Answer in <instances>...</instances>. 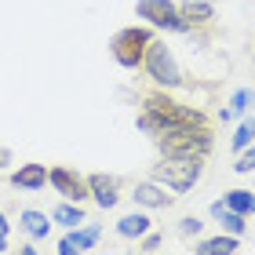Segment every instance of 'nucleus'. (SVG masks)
Wrapping results in <instances>:
<instances>
[{
  "instance_id": "1",
  "label": "nucleus",
  "mask_w": 255,
  "mask_h": 255,
  "mask_svg": "<svg viewBox=\"0 0 255 255\" xmlns=\"http://www.w3.org/2000/svg\"><path fill=\"white\" fill-rule=\"evenodd\" d=\"M138 128L149 135H171V131H182V128H208V117L197 106H182L179 99L164 95V91H153V95L142 99Z\"/></svg>"
},
{
  "instance_id": "2",
  "label": "nucleus",
  "mask_w": 255,
  "mask_h": 255,
  "mask_svg": "<svg viewBox=\"0 0 255 255\" xmlns=\"http://www.w3.org/2000/svg\"><path fill=\"white\" fill-rule=\"evenodd\" d=\"M204 175V160H190V157H164L160 164H153V182H160L171 193H190Z\"/></svg>"
},
{
  "instance_id": "3",
  "label": "nucleus",
  "mask_w": 255,
  "mask_h": 255,
  "mask_svg": "<svg viewBox=\"0 0 255 255\" xmlns=\"http://www.w3.org/2000/svg\"><path fill=\"white\" fill-rule=\"evenodd\" d=\"M149 40H153V29H146V26H128V29H121L117 37H113L110 51H113V59H117V66H124V69H142V59H146Z\"/></svg>"
},
{
  "instance_id": "4",
  "label": "nucleus",
  "mask_w": 255,
  "mask_h": 255,
  "mask_svg": "<svg viewBox=\"0 0 255 255\" xmlns=\"http://www.w3.org/2000/svg\"><path fill=\"white\" fill-rule=\"evenodd\" d=\"M160 149H164V157L204 160L212 153V135H208V128H182V131L160 135Z\"/></svg>"
},
{
  "instance_id": "5",
  "label": "nucleus",
  "mask_w": 255,
  "mask_h": 255,
  "mask_svg": "<svg viewBox=\"0 0 255 255\" xmlns=\"http://www.w3.org/2000/svg\"><path fill=\"white\" fill-rule=\"evenodd\" d=\"M142 69L157 80L160 88H175V84H182V69H179V62H175V55H171V48H168L164 40H157V37L149 40V48H146Z\"/></svg>"
},
{
  "instance_id": "6",
  "label": "nucleus",
  "mask_w": 255,
  "mask_h": 255,
  "mask_svg": "<svg viewBox=\"0 0 255 255\" xmlns=\"http://www.w3.org/2000/svg\"><path fill=\"white\" fill-rule=\"evenodd\" d=\"M135 11H138V18H146L149 26H157V29L190 33V26H186V18H182L179 4H171V0H138Z\"/></svg>"
},
{
  "instance_id": "7",
  "label": "nucleus",
  "mask_w": 255,
  "mask_h": 255,
  "mask_svg": "<svg viewBox=\"0 0 255 255\" xmlns=\"http://www.w3.org/2000/svg\"><path fill=\"white\" fill-rule=\"evenodd\" d=\"M48 182L55 186V193L62 197V201H73V204H80V201H88V179H80L77 171H69V168H48Z\"/></svg>"
},
{
  "instance_id": "8",
  "label": "nucleus",
  "mask_w": 255,
  "mask_h": 255,
  "mask_svg": "<svg viewBox=\"0 0 255 255\" xmlns=\"http://www.w3.org/2000/svg\"><path fill=\"white\" fill-rule=\"evenodd\" d=\"M88 193L99 208H117L121 201V179L117 175H88Z\"/></svg>"
},
{
  "instance_id": "9",
  "label": "nucleus",
  "mask_w": 255,
  "mask_h": 255,
  "mask_svg": "<svg viewBox=\"0 0 255 255\" xmlns=\"http://www.w3.org/2000/svg\"><path fill=\"white\" fill-rule=\"evenodd\" d=\"M131 197H135V204H142V208H171V204H175V193H168V190L160 186V182H153V179H149V182H138Z\"/></svg>"
},
{
  "instance_id": "10",
  "label": "nucleus",
  "mask_w": 255,
  "mask_h": 255,
  "mask_svg": "<svg viewBox=\"0 0 255 255\" xmlns=\"http://www.w3.org/2000/svg\"><path fill=\"white\" fill-rule=\"evenodd\" d=\"M11 186L15 190H44L48 186V168L44 164H18L11 171Z\"/></svg>"
},
{
  "instance_id": "11",
  "label": "nucleus",
  "mask_w": 255,
  "mask_h": 255,
  "mask_svg": "<svg viewBox=\"0 0 255 255\" xmlns=\"http://www.w3.org/2000/svg\"><path fill=\"white\" fill-rule=\"evenodd\" d=\"M179 11H182V18H186L190 29L193 26H208V22L215 18V4H212V0H182Z\"/></svg>"
},
{
  "instance_id": "12",
  "label": "nucleus",
  "mask_w": 255,
  "mask_h": 255,
  "mask_svg": "<svg viewBox=\"0 0 255 255\" xmlns=\"http://www.w3.org/2000/svg\"><path fill=\"white\" fill-rule=\"evenodd\" d=\"M18 226L26 230L29 237H37V241L51 234V223H48V215H44V212H33V208H26V212L18 215Z\"/></svg>"
},
{
  "instance_id": "13",
  "label": "nucleus",
  "mask_w": 255,
  "mask_h": 255,
  "mask_svg": "<svg viewBox=\"0 0 255 255\" xmlns=\"http://www.w3.org/2000/svg\"><path fill=\"white\" fill-rule=\"evenodd\" d=\"M234 252H237V237L219 234V237H208V241H201L193 255H234Z\"/></svg>"
},
{
  "instance_id": "14",
  "label": "nucleus",
  "mask_w": 255,
  "mask_h": 255,
  "mask_svg": "<svg viewBox=\"0 0 255 255\" xmlns=\"http://www.w3.org/2000/svg\"><path fill=\"white\" fill-rule=\"evenodd\" d=\"M117 234L121 237H146L149 234V215H138V212L124 215L121 223H117Z\"/></svg>"
},
{
  "instance_id": "15",
  "label": "nucleus",
  "mask_w": 255,
  "mask_h": 255,
  "mask_svg": "<svg viewBox=\"0 0 255 255\" xmlns=\"http://www.w3.org/2000/svg\"><path fill=\"white\" fill-rule=\"evenodd\" d=\"M226 208L248 219V215H255V193L252 190H230L226 193Z\"/></svg>"
},
{
  "instance_id": "16",
  "label": "nucleus",
  "mask_w": 255,
  "mask_h": 255,
  "mask_svg": "<svg viewBox=\"0 0 255 255\" xmlns=\"http://www.w3.org/2000/svg\"><path fill=\"white\" fill-rule=\"evenodd\" d=\"M51 219L73 230V226H80V223H84V212H80V204H73V201H62V204L51 212Z\"/></svg>"
},
{
  "instance_id": "17",
  "label": "nucleus",
  "mask_w": 255,
  "mask_h": 255,
  "mask_svg": "<svg viewBox=\"0 0 255 255\" xmlns=\"http://www.w3.org/2000/svg\"><path fill=\"white\" fill-rule=\"evenodd\" d=\"M99 234H102V230H99L95 223H88V226H80V230H73V234H69V241H73V245H77L80 252H88V248H95V241H99Z\"/></svg>"
},
{
  "instance_id": "18",
  "label": "nucleus",
  "mask_w": 255,
  "mask_h": 255,
  "mask_svg": "<svg viewBox=\"0 0 255 255\" xmlns=\"http://www.w3.org/2000/svg\"><path fill=\"white\" fill-rule=\"evenodd\" d=\"M219 223H223V230H226V234L230 237H241V234H245V215H237V212H230V208H226V212L223 215H219Z\"/></svg>"
},
{
  "instance_id": "19",
  "label": "nucleus",
  "mask_w": 255,
  "mask_h": 255,
  "mask_svg": "<svg viewBox=\"0 0 255 255\" xmlns=\"http://www.w3.org/2000/svg\"><path fill=\"white\" fill-rule=\"evenodd\" d=\"M252 142H255V117H252V121H245V124L237 128V135H234V149L241 153V149H248Z\"/></svg>"
},
{
  "instance_id": "20",
  "label": "nucleus",
  "mask_w": 255,
  "mask_h": 255,
  "mask_svg": "<svg viewBox=\"0 0 255 255\" xmlns=\"http://www.w3.org/2000/svg\"><path fill=\"white\" fill-rule=\"evenodd\" d=\"M252 102H255V91H252V88H241L237 95L230 99V110H234V113H245V110L252 106Z\"/></svg>"
},
{
  "instance_id": "21",
  "label": "nucleus",
  "mask_w": 255,
  "mask_h": 255,
  "mask_svg": "<svg viewBox=\"0 0 255 255\" xmlns=\"http://www.w3.org/2000/svg\"><path fill=\"white\" fill-rule=\"evenodd\" d=\"M234 171H241V175H248V171H255V142H252L248 149H241V157H237Z\"/></svg>"
},
{
  "instance_id": "22",
  "label": "nucleus",
  "mask_w": 255,
  "mask_h": 255,
  "mask_svg": "<svg viewBox=\"0 0 255 255\" xmlns=\"http://www.w3.org/2000/svg\"><path fill=\"white\" fill-rule=\"evenodd\" d=\"M201 226H204V223H197L193 215H190V219H182V223H179V230H182L186 237H197V234H201Z\"/></svg>"
},
{
  "instance_id": "23",
  "label": "nucleus",
  "mask_w": 255,
  "mask_h": 255,
  "mask_svg": "<svg viewBox=\"0 0 255 255\" xmlns=\"http://www.w3.org/2000/svg\"><path fill=\"white\" fill-rule=\"evenodd\" d=\"M142 248H146V252H157V248H160V234H146V237H142Z\"/></svg>"
},
{
  "instance_id": "24",
  "label": "nucleus",
  "mask_w": 255,
  "mask_h": 255,
  "mask_svg": "<svg viewBox=\"0 0 255 255\" xmlns=\"http://www.w3.org/2000/svg\"><path fill=\"white\" fill-rule=\"evenodd\" d=\"M59 255H80V248H77L69 237H62V245H59Z\"/></svg>"
},
{
  "instance_id": "25",
  "label": "nucleus",
  "mask_w": 255,
  "mask_h": 255,
  "mask_svg": "<svg viewBox=\"0 0 255 255\" xmlns=\"http://www.w3.org/2000/svg\"><path fill=\"white\" fill-rule=\"evenodd\" d=\"M223 212H226V201H215V204H212V219H219Z\"/></svg>"
},
{
  "instance_id": "26",
  "label": "nucleus",
  "mask_w": 255,
  "mask_h": 255,
  "mask_svg": "<svg viewBox=\"0 0 255 255\" xmlns=\"http://www.w3.org/2000/svg\"><path fill=\"white\" fill-rule=\"evenodd\" d=\"M0 168H11V153L7 149H0Z\"/></svg>"
},
{
  "instance_id": "27",
  "label": "nucleus",
  "mask_w": 255,
  "mask_h": 255,
  "mask_svg": "<svg viewBox=\"0 0 255 255\" xmlns=\"http://www.w3.org/2000/svg\"><path fill=\"white\" fill-rule=\"evenodd\" d=\"M18 255H37V248H33V245H22V248H18Z\"/></svg>"
},
{
  "instance_id": "28",
  "label": "nucleus",
  "mask_w": 255,
  "mask_h": 255,
  "mask_svg": "<svg viewBox=\"0 0 255 255\" xmlns=\"http://www.w3.org/2000/svg\"><path fill=\"white\" fill-rule=\"evenodd\" d=\"M7 230H11V223L4 219V212H0V234H7Z\"/></svg>"
},
{
  "instance_id": "29",
  "label": "nucleus",
  "mask_w": 255,
  "mask_h": 255,
  "mask_svg": "<svg viewBox=\"0 0 255 255\" xmlns=\"http://www.w3.org/2000/svg\"><path fill=\"white\" fill-rule=\"evenodd\" d=\"M0 252H7V234H0Z\"/></svg>"
},
{
  "instance_id": "30",
  "label": "nucleus",
  "mask_w": 255,
  "mask_h": 255,
  "mask_svg": "<svg viewBox=\"0 0 255 255\" xmlns=\"http://www.w3.org/2000/svg\"><path fill=\"white\" fill-rule=\"evenodd\" d=\"M252 66H255V55H252Z\"/></svg>"
}]
</instances>
